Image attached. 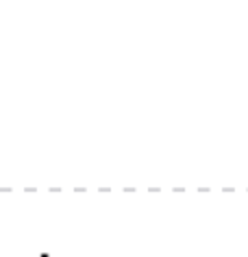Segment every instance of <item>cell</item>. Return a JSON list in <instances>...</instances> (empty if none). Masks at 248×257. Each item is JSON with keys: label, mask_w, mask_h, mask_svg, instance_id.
Segmentation results:
<instances>
[{"label": "cell", "mask_w": 248, "mask_h": 257, "mask_svg": "<svg viewBox=\"0 0 248 257\" xmlns=\"http://www.w3.org/2000/svg\"><path fill=\"white\" fill-rule=\"evenodd\" d=\"M42 257H48V255H46V253H44V255H42Z\"/></svg>", "instance_id": "6da1fadb"}]
</instances>
